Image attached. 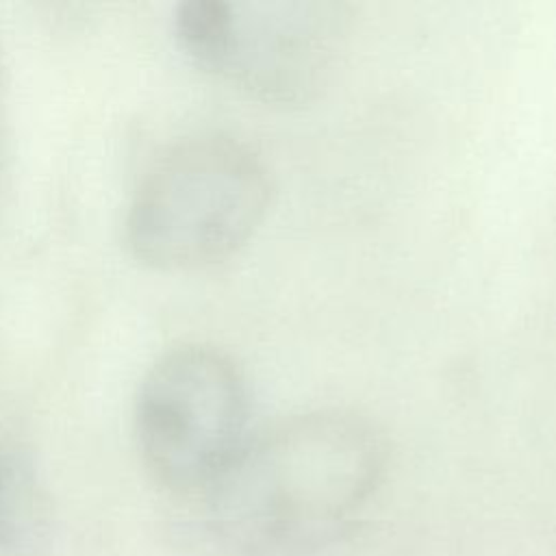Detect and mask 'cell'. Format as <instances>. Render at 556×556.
Listing matches in <instances>:
<instances>
[{
    "label": "cell",
    "instance_id": "6da1fadb",
    "mask_svg": "<svg viewBox=\"0 0 556 556\" xmlns=\"http://www.w3.org/2000/svg\"><path fill=\"white\" fill-rule=\"evenodd\" d=\"M387 445L350 410H311L250 434L208 493L217 526L258 556H298L341 541L378 489Z\"/></svg>",
    "mask_w": 556,
    "mask_h": 556
},
{
    "label": "cell",
    "instance_id": "7a4b0ae2",
    "mask_svg": "<svg viewBox=\"0 0 556 556\" xmlns=\"http://www.w3.org/2000/svg\"><path fill=\"white\" fill-rule=\"evenodd\" d=\"M269 202V172L250 146L226 135L187 137L141 178L126 239L150 267L202 269L237 254L263 224Z\"/></svg>",
    "mask_w": 556,
    "mask_h": 556
},
{
    "label": "cell",
    "instance_id": "3957f363",
    "mask_svg": "<svg viewBox=\"0 0 556 556\" xmlns=\"http://www.w3.org/2000/svg\"><path fill=\"white\" fill-rule=\"evenodd\" d=\"M185 52L217 80L269 104L315 100L350 41L352 7L337 0H185Z\"/></svg>",
    "mask_w": 556,
    "mask_h": 556
},
{
    "label": "cell",
    "instance_id": "277c9868",
    "mask_svg": "<svg viewBox=\"0 0 556 556\" xmlns=\"http://www.w3.org/2000/svg\"><path fill=\"white\" fill-rule=\"evenodd\" d=\"M250 393L239 365L217 348L189 343L163 354L135 402L141 458L176 493H211L241 454Z\"/></svg>",
    "mask_w": 556,
    "mask_h": 556
}]
</instances>
